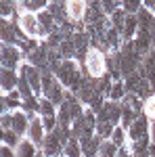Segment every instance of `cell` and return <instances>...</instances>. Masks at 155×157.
Listing matches in <instances>:
<instances>
[{
	"label": "cell",
	"mask_w": 155,
	"mask_h": 157,
	"mask_svg": "<svg viewBox=\"0 0 155 157\" xmlns=\"http://www.w3.org/2000/svg\"><path fill=\"white\" fill-rule=\"evenodd\" d=\"M50 71L55 73L57 78H59V82L67 90H76L78 84L84 80V69L80 67V63L76 59H61V61H55L52 65H50Z\"/></svg>",
	"instance_id": "obj_1"
},
{
	"label": "cell",
	"mask_w": 155,
	"mask_h": 157,
	"mask_svg": "<svg viewBox=\"0 0 155 157\" xmlns=\"http://www.w3.org/2000/svg\"><path fill=\"white\" fill-rule=\"evenodd\" d=\"M72 138V128L57 126L52 132L46 134V140L42 145V155L44 157H61L63 155V147L67 145V140Z\"/></svg>",
	"instance_id": "obj_2"
},
{
	"label": "cell",
	"mask_w": 155,
	"mask_h": 157,
	"mask_svg": "<svg viewBox=\"0 0 155 157\" xmlns=\"http://www.w3.org/2000/svg\"><path fill=\"white\" fill-rule=\"evenodd\" d=\"M65 94H67V90L59 82V78L50 69H42V97L52 101L57 107H61L65 101Z\"/></svg>",
	"instance_id": "obj_3"
},
{
	"label": "cell",
	"mask_w": 155,
	"mask_h": 157,
	"mask_svg": "<svg viewBox=\"0 0 155 157\" xmlns=\"http://www.w3.org/2000/svg\"><path fill=\"white\" fill-rule=\"evenodd\" d=\"M82 69L86 75H90V78H103V75H107V55H105V50L101 48H92L88 50V55H86V59L82 63Z\"/></svg>",
	"instance_id": "obj_4"
},
{
	"label": "cell",
	"mask_w": 155,
	"mask_h": 157,
	"mask_svg": "<svg viewBox=\"0 0 155 157\" xmlns=\"http://www.w3.org/2000/svg\"><path fill=\"white\" fill-rule=\"evenodd\" d=\"M95 134H96V113L86 107L84 115H80L72 124V136H76V138H90Z\"/></svg>",
	"instance_id": "obj_5"
},
{
	"label": "cell",
	"mask_w": 155,
	"mask_h": 157,
	"mask_svg": "<svg viewBox=\"0 0 155 157\" xmlns=\"http://www.w3.org/2000/svg\"><path fill=\"white\" fill-rule=\"evenodd\" d=\"M17 25H19V29H21L27 38H38V40L44 38L42 27H40V21H38V13L21 11L17 15Z\"/></svg>",
	"instance_id": "obj_6"
},
{
	"label": "cell",
	"mask_w": 155,
	"mask_h": 157,
	"mask_svg": "<svg viewBox=\"0 0 155 157\" xmlns=\"http://www.w3.org/2000/svg\"><path fill=\"white\" fill-rule=\"evenodd\" d=\"M19 75H23L25 80H27V84L32 86V90L36 92L38 98L42 97V69H40V67L23 61L21 67H19Z\"/></svg>",
	"instance_id": "obj_7"
},
{
	"label": "cell",
	"mask_w": 155,
	"mask_h": 157,
	"mask_svg": "<svg viewBox=\"0 0 155 157\" xmlns=\"http://www.w3.org/2000/svg\"><path fill=\"white\" fill-rule=\"evenodd\" d=\"M128 138H130V143L151 140V120H149L145 113L134 120V124H132L130 130H128Z\"/></svg>",
	"instance_id": "obj_8"
},
{
	"label": "cell",
	"mask_w": 155,
	"mask_h": 157,
	"mask_svg": "<svg viewBox=\"0 0 155 157\" xmlns=\"http://www.w3.org/2000/svg\"><path fill=\"white\" fill-rule=\"evenodd\" d=\"M25 55L21 52L19 46H15V44H2V67L4 69H15V71H19V67H21V63H23Z\"/></svg>",
	"instance_id": "obj_9"
},
{
	"label": "cell",
	"mask_w": 155,
	"mask_h": 157,
	"mask_svg": "<svg viewBox=\"0 0 155 157\" xmlns=\"http://www.w3.org/2000/svg\"><path fill=\"white\" fill-rule=\"evenodd\" d=\"M96 121H109L113 126H119L122 121V103H115V101H105L103 109L96 113Z\"/></svg>",
	"instance_id": "obj_10"
},
{
	"label": "cell",
	"mask_w": 155,
	"mask_h": 157,
	"mask_svg": "<svg viewBox=\"0 0 155 157\" xmlns=\"http://www.w3.org/2000/svg\"><path fill=\"white\" fill-rule=\"evenodd\" d=\"M88 9H90V4H88V0H67L65 2V11H67V17H69V21L72 23H82L84 19H86V15H88Z\"/></svg>",
	"instance_id": "obj_11"
},
{
	"label": "cell",
	"mask_w": 155,
	"mask_h": 157,
	"mask_svg": "<svg viewBox=\"0 0 155 157\" xmlns=\"http://www.w3.org/2000/svg\"><path fill=\"white\" fill-rule=\"evenodd\" d=\"M46 128H44V121H42V117L40 115H36L34 120L29 121V130H27V138L34 143V145L38 147V149H42V145H44V140H46Z\"/></svg>",
	"instance_id": "obj_12"
},
{
	"label": "cell",
	"mask_w": 155,
	"mask_h": 157,
	"mask_svg": "<svg viewBox=\"0 0 155 157\" xmlns=\"http://www.w3.org/2000/svg\"><path fill=\"white\" fill-rule=\"evenodd\" d=\"M29 115L25 113L23 109H17L13 111V132H17L21 138L27 136V130H29Z\"/></svg>",
	"instance_id": "obj_13"
},
{
	"label": "cell",
	"mask_w": 155,
	"mask_h": 157,
	"mask_svg": "<svg viewBox=\"0 0 155 157\" xmlns=\"http://www.w3.org/2000/svg\"><path fill=\"white\" fill-rule=\"evenodd\" d=\"M0 84H2V94H9L11 90H17V86H19V71L2 67V71H0Z\"/></svg>",
	"instance_id": "obj_14"
},
{
	"label": "cell",
	"mask_w": 155,
	"mask_h": 157,
	"mask_svg": "<svg viewBox=\"0 0 155 157\" xmlns=\"http://www.w3.org/2000/svg\"><path fill=\"white\" fill-rule=\"evenodd\" d=\"M23 107V97L19 90H11L9 94H2V113H9V111H17V109Z\"/></svg>",
	"instance_id": "obj_15"
},
{
	"label": "cell",
	"mask_w": 155,
	"mask_h": 157,
	"mask_svg": "<svg viewBox=\"0 0 155 157\" xmlns=\"http://www.w3.org/2000/svg\"><path fill=\"white\" fill-rule=\"evenodd\" d=\"M136 19H138V29L141 32H153L155 29V13L151 11V9H147V6H143L141 11L136 13Z\"/></svg>",
	"instance_id": "obj_16"
},
{
	"label": "cell",
	"mask_w": 155,
	"mask_h": 157,
	"mask_svg": "<svg viewBox=\"0 0 155 157\" xmlns=\"http://www.w3.org/2000/svg\"><path fill=\"white\" fill-rule=\"evenodd\" d=\"M38 21H40V27H42V34H44V36H50L52 32L59 29V25H57V21H55V17H52L48 11L38 13Z\"/></svg>",
	"instance_id": "obj_17"
},
{
	"label": "cell",
	"mask_w": 155,
	"mask_h": 157,
	"mask_svg": "<svg viewBox=\"0 0 155 157\" xmlns=\"http://www.w3.org/2000/svg\"><path fill=\"white\" fill-rule=\"evenodd\" d=\"M15 155H17V157H38V155H40V151H38V147L25 136V138H21V143L17 145Z\"/></svg>",
	"instance_id": "obj_18"
},
{
	"label": "cell",
	"mask_w": 155,
	"mask_h": 157,
	"mask_svg": "<svg viewBox=\"0 0 155 157\" xmlns=\"http://www.w3.org/2000/svg\"><path fill=\"white\" fill-rule=\"evenodd\" d=\"M136 34H138V19H136V15H128L126 23H124V29H122V40L124 42L134 40Z\"/></svg>",
	"instance_id": "obj_19"
},
{
	"label": "cell",
	"mask_w": 155,
	"mask_h": 157,
	"mask_svg": "<svg viewBox=\"0 0 155 157\" xmlns=\"http://www.w3.org/2000/svg\"><path fill=\"white\" fill-rule=\"evenodd\" d=\"M126 94H128V90H126L124 80H118V82L111 84V88H109V92H107V98L109 101H115V103H122L126 98Z\"/></svg>",
	"instance_id": "obj_20"
},
{
	"label": "cell",
	"mask_w": 155,
	"mask_h": 157,
	"mask_svg": "<svg viewBox=\"0 0 155 157\" xmlns=\"http://www.w3.org/2000/svg\"><path fill=\"white\" fill-rule=\"evenodd\" d=\"M63 157H84V151H82V143L80 138L72 136L67 140V145L63 147Z\"/></svg>",
	"instance_id": "obj_21"
},
{
	"label": "cell",
	"mask_w": 155,
	"mask_h": 157,
	"mask_svg": "<svg viewBox=\"0 0 155 157\" xmlns=\"http://www.w3.org/2000/svg\"><path fill=\"white\" fill-rule=\"evenodd\" d=\"M109 140H111L115 147H119V149L128 147V143H130V138H128V130H126V128H122V126H115V128H113V134H111V138H109Z\"/></svg>",
	"instance_id": "obj_22"
},
{
	"label": "cell",
	"mask_w": 155,
	"mask_h": 157,
	"mask_svg": "<svg viewBox=\"0 0 155 157\" xmlns=\"http://www.w3.org/2000/svg\"><path fill=\"white\" fill-rule=\"evenodd\" d=\"M136 117H138V113H136L132 107H128L126 103H122V121H119V126L126 128V130H130V126L134 124Z\"/></svg>",
	"instance_id": "obj_23"
},
{
	"label": "cell",
	"mask_w": 155,
	"mask_h": 157,
	"mask_svg": "<svg viewBox=\"0 0 155 157\" xmlns=\"http://www.w3.org/2000/svg\"><path fill=\"white\" fill-rule=\"evenodd\" d=\"M119 147H115L111 140H103L99 147V157H118Z\"/></svg>",
	"instance_id": "obj_24"
},
{
	"label": "cell",
	"mask_w": 155,
	"mask_h": 157,
	"mask_svg": "<svg viewBox=\"0 0 155 157\" xmlns=\"http://www.w3.org/2000/svg\"><path fill=\"white\" fill-rule=\"evenodd\" d=\"M126 17H128V13L124 11V9H118V11L113 13L109 19H111V27H115L119 34H122V29H124V23H126Z\"/></svg>",
	"instance_id": "obj_25"
},
{
	"label": "cell",
	"mask_w": 155,
	"mask_h": 157,
	"mask_svg": "<svg viewBox=\"0 0 155 157\" xmlns=\"http://www.w3.org/2000/svg\"><path fill=\"white\" fill-rule=\"evenodd\" d=\"M113 124H109V121H96V136L99 138H103V140H109L111 138V134H113Z\"/></svg>",
	"instance_id": "obj_26"
},
{
	"label": "cell",
	"mask_w": 155,
	"mask_h": 157,
	"mask_svg": "<svg viewBox=\"0 0 155 157\" xmlns=\"http://www.w3.org/2000/svg\"><path fill=\"white\" fill-rule=\"evenodd\" d=\"M145 6V0H122V9L128 15H136Z\"/></svg>",
	"instance_id": "obj_27"
},
{
	"label": "cell",
	"mask_w": 155,
	"mask_h": 157,
	"mask_svg": "<svg viewBox=\"0 0 155 157\" xmlns=\"http://www.w3.org/2000/svg\"><path fill=\"white\" fill-rule=\"evenodd\" d=\"M50 0H29L27 4L23 6V11H29V13H42L48 9Z\"/></svg>",
	"instance_id": "obj_28"
},
{
	"label": "cell",
	"mask_w": 155,
	"mask_h": 157,
	"mask_svg": "<svg viewBox=\"0 0 155 157\" xmlns=\"http://www.w3.org/2000/svg\"><path fill=\"white\" fill-rule=\"evenodd\" d=\"M21 143V136L17 132H13V130H4L2 132V145H9L13 149H17V145Z\"/></svg>",
	"instance_id": "obj_29"
},
{
	"label": "cell",
	"mask_w": 155,
	"mask_h": 157,
	"mask_svg": "<svg viewBox=\"0 0 155 157\" xmlns=\"http://www.w3.org/2000/svg\"><path fill=\"white\" fill-rule=\"evenodd\" d=\"M145 115L149 117L151 121H155V92L151 94V97L145 101V111H143Z\"/></svg>",
	"instance_id": "obj_30"
},
{
	"label": "cell",
	"mask_w": 155,
	"mask_h": 157,
	"mask_svg": "<svg viewBox=\"0 0 155 157\" xmlns=\"http://www.w3.org/2000/svg\"><path fill=\"white\" fill-rule=\"evenodd\" d=\"M4 130H13V113H2V132Z\"/></svg>",
	"instance_id": "obj_31"
},
{
	"label": "cell",
	"mask_w": 155,
	"mask_h": 157,
	"mask_svg": "<svg viewBox=\"0 0 155 157\" xmlns=\"http://www.w3.org/2000/svg\"><path fill=\"white\" fill-rule=\"evenodd\" d=\"M0 157H17L15 155V149L9 145H2V149H0Z\"/></svg>",
	"instance_id": "obj_32"
},
{
	"label": "cell",
	"mask_w": 155,
	"mask_h": 157,
	"mask_svg": "<svg viewBox=\"0 0 155 157\" xmlns=\"http://www.w3.org/2000/svg\"><path fill=\"white\" fill-rule=\"evenodd\" d=\"M118 157H132V153H130V151H128V147H124V149H119Z\"/></svg>",
	"instance_id": "obj_33"
},
{
	"label": "cell",
	"mask_w": 155,
	"mask_h": 157,
	"mask_svg": "<svg viewBox=\"0 0 155 157\" xmlns=\"http://www.w3.org/2000/svg\"><path fill=\"white\" fill-rule=\"evenodd\" d=\"M151 143H155V121H151Z\"/></svg>",
	"instance_id": "obj_34"
},
{
	"label": "cell",
	"mask_w": 155,
	"mask_h": 157,
	"mask_svg": "<svg viewBox=\"0 0 155 157\" xmlns=\"http://www.w3.org/2000/svg\"><path fill=\"white\" fill-rule=\"evenodd\" d=\"M50 2H57V4H63V6H65V2H67V0H50Z\"/></svg>",
	"instance_id": "obj_35"
},
{
	"label": "cell",
	"mask_w": 155,
	"mask_h": 157,
	"mask_svg": "<svg viewBox=\"0 0 155 157\" xmlns=\"http://www.w3.org/2000/svg\"><path fill=\"white\" fill-rule=\"evenodd\" d=\"M151 42H153V48H155V29L151 32Z\"/></svg>",
	"instance_id": "obj_36"
},
{
	"label": "cell",
	"mask_w": 155,
	"mask_h": 157,
	"mask_svg": "<svg viewBox=\"0 0 155 157\" xmlns=\"http://www.w3.org/2000/svg\"><path fill=\"white\" fill-rule=\"evenodd\" d=\"M27 2H29V0H19V4H21V9H23L25 4H27Z\"/></svg>",
	"instance_id": "obj_37"
},
{
	"label": "cell",
	"mask_w": 155,
	"mask_h": 157,
	"mask_svg": "<svg viewBox=\"0 0 155 157\" xmlns=\"http://www.w3.org/2000/svg\"><path fill=\"white\" fill-rule=\"evenodd\" d=\"M17 2H19V0H17Z\"/></svg>",
	"instance_id": "obj_38"
},
{
	"label": "cell",
	"mask_w": 155,
	"mask_h": 157,
	"mask_svg": "<svg viewBox=\"0 0 155 157\" xmlns=\"http://www.w3.org/2000/svg\"><path fill=\"white\" fill-rule=\"evenodd\" d=\"M96 157H99V155H96Z\"/></svg>",
	"instance_id": "obj_39"
}]
</instances>
